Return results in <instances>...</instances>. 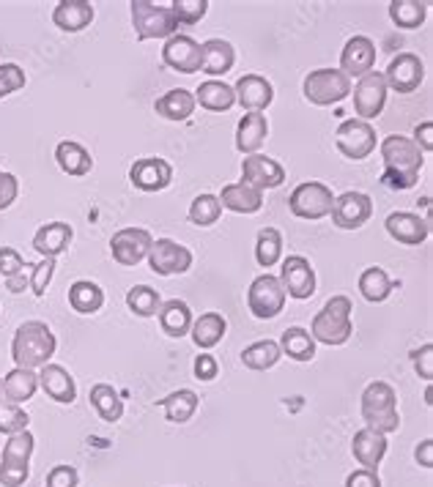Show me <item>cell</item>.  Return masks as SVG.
Listing matches in <instances>:
<instances>
[{
  "instance_id": "obj_46",
  "label": "cell",
  "mask_w": 433,
  "mask_h": 487,
  "mask_svg": "<svg viewBox=\"0 0 433 487\" xmlns=\"http://www.w3.org/2000/svg\"><path fill=\"white\" fill-rule=\"evenodd\" d=\"M28 422H31V417L25 414V408L0 400V433L4 435L23 433V430H28Z\"/></svg>"
},
{
  "instance_id": "obj_23",
  "label": "cell",
  "mask_w": 433,
  "mask_h": 487,
  "mask_svg": "<svg viewBox=\"0 0 433 487\" xmlns=\"http://www.w3.org/2000/svg\"><path fill=\"white\" fill-rule=\"evenodd\" d=\"M39 386H42V392H44L50 400L63 403V406H71L74 398H77L74 378H71L69 370L61 367V364H44L42 372H39Z\"/></svg>"
},
{
  "instance_id": "obj_4",
  "label": "cell",
  "mask_w": 433,
  "mask_h": 487,
  "mask_svg": "<svg viewBox=\"0 0 433 487\" xmlns=\"http://www.w3.org/2000/svg\"><path fill=\"white\" fill-rule=\"evenodd\" d=\"M362 419L368 430H376L381 435L398 433L400 414H398V395L387 380H373L362 392Z\"/></svg>"
},
{
  "instance_id": "obj_27",
  "label": "cell",
  "mask_w": 433,
  "mask_h": 487,
  "mask_svg": "<svg viewBox=\"0 0 433 487\" xmlns=\"http://www.w3.org/2000/svg\"><path fill=\"white\" fill-rule=\"evenodd\" d=\"M222 209L233 211V214H255L264 206V192H258L247 183H228L220 194Z\"/></svg>"
},
{
  "instance_id": "obj_9",
  "label": "cell",
  "mask_w": 433,
  "mask_h": 487,
  "mask_svg": "<svg viewBox=\"0 0 433 487\" xmlns=\"http://www.w3.org/2000/svg\"><path fill=\"white\" fill-rule=\"evenodd\" d=\"M247 304L255 318H261V321L278 318L286 307V290H283L280 279L272 274L255 276L247 290Z\"/></svg>"
},
{
  "instance_id": "obj_28",
  "label": "cell",
  "mask_w": 433,
  "mask_h": 487,
  "mask_svg": "<svg viewBox=\"0 0 433 487\" xmlns=\"http://www.w3.org/2000/svg\"><path fill=\"white\" fill-rule=\"evenodd\" d=\"M269 135V121L264 113H247L241 121H239V129H236V148L247 156H252L258 148L264 145Z\"/></svg>"
},
{
  "instance_id": "obj_56",
  "label": "cell",
  "mask_w": 433,
  "mask_h": 487,
  "mask_svg": "<svg viewBox=\"0 0 433 487\" xmlns=\"http://www.w3.org/2000/svg\"><path fill=\"white\" fill-rule=\"evenodd\" d=\"M414 143L419 145L422 154H430V151H433V121H422V124L414 129Z\"/></svg>"
},
{
  "instance_id": "obj_25",
  "label": "cell",
  "mask_w": 433,
  "mask_h": 487,
  "mask_svg": "<svg viewBox=\"0 0 433 487\" xmlns=\"http://www.w3.org/2000/svg\"><path fill=\"white\" fill-rule=\"evenodd\" d=\"M352 454L354 460L368 468V471H376L387 454V435L376 433V430H368L362 427L360 433H354V441H352Z\"/></svg>"
},
{
  "instance_id": "obj_12",
  "label": "cell",
  "mask_w": 433,
  "mask_h": 487,
  "mask_svg": "<svg viewBox=\"0 0 433 487\" xmlns=\"http://www.w3.org/2000/svg\"><path fill=\"white\" fill-rule=\"evenodd\" d=\"M148 266L159 276L184 274L193 266V252L173 239H156L148 249Z\"/></svg>"
},
{
  "instance_id": "obj_41",
  "label": "cell",
  "mask_w": 433,
  "mask_h": 487,
  "mask_svg": "<svg viewBox=\"0 0 433 487\" xmlns=\"http://www.w3.org/2000/svg\"><path fill=\"white\" fill-rule=\"evenodd\" d=\"M428 6L419 4V0H392L390 4V20L403 28V31H414L425 23Z\"/></svg>"
},
{
  "instance_id": "obj_24",
  "label": "cell",
  "mask_w": 433,
  "mask_h": 487,
  "mask_svg": "<svg viewBox=\"0 0 433 487\" xmlns=\"http://www.w3.org/2000/svg\"><path fill=\"white\" fill-rule=\"evenodd\" d=\"M94 20V6L89 0H61L52 9V23L63 33H80L82 28H89Z\"/></svg>"
},
{
  "instance_id": "obj_31",
  "label": "cell",
  "mask_w": 433,
  "mask_h": 487,
  "mask_svg": "<svg viewBox=\"0 0 433 487\" xmlns=\"http://www.w3.org/2000/svg\"><path fill=\"white\" fill-rule=\"evenodd\" d=\"M154 110L167 121H187L195 113V96L184 88H173L154 102Z\"/></svg>"
},
{
  "instance_id": "obj_32",
  "label": "cell",
  "mask_w": 433,
  "mask_h": 487,
  "mask_svg": "<svg viewBox=\"0 0 433 487\" xmlns=\"http://www.w3.org/2000/svg\"><path fill=\"white\" fill-rule=\"evenodd\" d=\"M159 326L167 337H184L193 329V310L182 299H170L159 307Z\"/></svg>"
},
{
  "instance_id": "obj_13",
  "label": "cell",
  "mask_w": 433,
  "mask_h": 487,
  "mask_svg": "<svg viewBox=\"0 0 433 487\" xmlns=\"http://www.w3.org/2000/svg\"><path fill=\"white\" fill-rule=\"evenodd\" d=\"M387 105V82H384V74L381 71H371L365 74L357 88H354V110L360 116V121H373L381 116Z\"/></svg>"
},
{
  "instance_id": "obj_33",
  "label": "cell",
  "mask_w": 433,
  "mask_h": 487,
  "mask_svg": "<svg viewBox=\"0 0 433 487\" xmlns=\"http://www.w3.org/2000/svg\"><path fill=\"white\" fill-rule=\"evenodd\" d=\"M69 304L80 315H94L105 304V290L97 282H91V279H77L69 287Z\"/></svg>"
},
{
  "instance_id": "obj_20",
  "label": "cell",
  "mask_w": 433,
  "mask_h": 487,
  "mask_svg": "<svg viewBox=\"0 0 433 487\" xmlns=\"http://www.w3.org/2000/svg\"><path fill=\"white\" fill-rule=\"evenodd\" d=\"M233 93H236V102H239L247 113H264V110L272 105V99H275L272 82H269L267 77H261V74H244V77L236 82Z\"/></svg>"
},
{
  "instance_id": "obj_39",
  "label": "cell",
  "mask_w": 433,
  "mask_h": 487,
  "mask_svg": "<svg viewBox=\"0 0 433 487\" xmlns=\"http://www.w3.org/2000/svg\"><path fill=\"white\" fill-rule=\"evenodd\" d=\"M91 406L97 408V414L105 419V422H118L124 417V400L118 398V392L108 383H97L91 386V395H89Z\"/></svg>"
},
{
  "instance_id": "obj_19",
  "label": "cell",
  "mask_w": 433,
  "mask_h": 487,
  "mask_svg": "<svg viewBox=\"0 0 433 487\" xmlns=\"http://www.w3.org/2000/svg\"><path fill=\"white\" fill-rule=\"evenodd\" d=\"M376 66V44L368 39V36H354L345 42L343 52H340V71L345 77H365L371 74Z\"/></svg>"
},
{
  "instance_id": "obj_50",
  "label": "cell",
  "mask_w": 433,
  "mask_h": 487,
  "mask_svg": "<svg viewBox=\"0 0 433 487\" xmlns=\"http://www.w3.org/2000/svg\"><path fill=\"white\" fill-rule=\"evenodd\" d=\"M52 274H55V260L52 258H42V263L33 266V271H31V290H33L36 296L47 294V285H50Z\"/></svg>"
},
{
  "instance_id": "obj_34",
  "label": "cell",
  "mask_w": 433,
  "mask_h": 487,
  "mask_svg": "<svg viewBox=\"0 0 433 487\" xmlns=\"http://www.w3.org/2000/svg\"><path fill=\"white\" fill-rule=\"evenodd\" d=\"M195 105H201L212 113H225L236 105V93L231 85H225L220 80H206L195 90Z\"/></svg>"
},
{
  "instance_id": "obj_42",
  "label": "cell",
  "mask_w": 433,
  "mask_h": 487,
  "mask_svg": "<svg viewBox=\"0 0 433 487\" xmlns=\"http://www.w3.org/2000/svg\"><path fill=\"white\" fill-rule=\"evenodd\" d=\"M283 258V236L275 228H264L255 239V260L264 268H272Z\"/></svg>"
},
{
  "instance_id": "obj_16",
  "label": "cell",
  "mask_w": 433,
  "mask_h": 487,
  "mask_svg": "<svg viewBox=\"0 0 433 487\" xmlns=\"http://www.w3.org/2000/svg\"><path fill=\"white\" fill-rule=\"evenodd\" d=\"M162 61L165 66H170L173 71H182V74H195L201 71L203 63V52L201 44L193 36H170L162 47Z\"/></svg>"
},
{
  "instance_id": "obj_54",
  "label": "cell",
  "mask_w": 433,
  "mask_h": 487,
  "mask_svg": "<svg viewBox=\"0 0 433 487\" xmlns=\"http://www.w3.org/2000/svg\"><path fill=\"white\" fill-rule=\"evenodd\" d=\"M217 372H220V364H217V359L212 353H201L195 359V378L198 380H214Z\"/></svg>"
},
{
  "instance_id": "obj_55",
  "label": "cell",
  "mask_w": 433,
  "mask_h": 487,
  "mask_svg": "<svg viewBox=\"0 0 433 487\" xmlns=\"http://www.w3.org/2000/svg\"><path fill=\"white\" fill-rule=\"evenodd\" d=\"M345 487H381L379 471L357 468L354 473H349V479H345Z\"/></svg>"
},
{
  "instance_id": "obj_48",
  "label": "cell",
  "mask_w": 433,
  "mask_h": 487,
  "mask_svg": "<svg viewBox=\"0 0 433 487\" xmlns=\"http://www.w3.org/2000/svg\"><path fill=\"white\" fill-rule=\"evenodd\" d=\"M25 82H28V77L17 63H4L0 66V99L20 90V88H25Z\"/></svg>"
},
{
  "instance_id": "obj_45",
  "label": "cell",
  "mask_w": 433,
  "mask_h": 487,
  "mask_svg": "<svg viewBox=\"0 0 433 487\" xmlns=\"http://www.w3.org/2000/svg\"><path fill=\"white\" fill-rule=\"evenodd\" d=\"M222 217V203L217 194H198L190 206V222L198 228H209Z\"/></svg>"
},
{
  "instance_id": "obj_43",
  "label": "cell",
  "mask_w": 433,
  "mask_h": 487,
  "mask_svg": "<svg viewBox=\"0 0 433 487\" xmlns=\"http://www.w3.org/2000/svg\"><path fill=\"white\" fill-rule=\"evenodd\" d=\"M360 290H362V296H365L368 302L379 304V302H384V299L392 294V282H390V276H387L384 268L373 266V268H365V271H362V276H360Z\"/></svg>"
},
{
  "instance_id": "obj_22",
  "label": "cell",
  "mask_w": 433,
  "mask_h": 487,
  "mask_svg": "<svg viewBox=\"0 0 433 487\" xmlns=\"http://www.w3.org/2000/svg\"><path fill=\"white\" fill-rule=\"evenodd\" d=\"M387 233L398 241V244H406V247H419L428 233H430V225L428 220L417 217V214H409V211H395L387 217L384 222Z\"/></svg>"
},
{
  "instance_id": "obj_15",
  "label": "cell",
  "mask_w": 433,
  "mask_h": 487,
  "mask_svg": "<svg viewBox=\"0 0 433 487\" xmlns=\"http://www.w3.org/2000/svg\"><path fill=\"white\" fill-rule=\"evenodd\" d=\"M286 181V167L269 156H261V154H252V156H244L241 162V183L264 192V189H278L280 183Z\"/></svg>"
},
{
  "instance_id": "obj_3",
  "label": "cell",
  "mask_w": 433,
  "mask_h": 487,
  "mask_svg": "<svg viewBox=\"0 0 433 487\" xmlns=\"http://www.w3.org/2000/svg\"><path fill=\"white\" fill-rule=\"evenodd\" d=\"M352 313H354V304L349 296H332L321 307V313H315V318L310 323V337L324 345L349 342V337L354 334Z\"/></svg>"
},
{
  "instance_id": "obj_30",
  "label": "cell",
  "mask_w": 433,
  "mask_h": 487,
  "mask_svg": "<svg viewBox=\"0 0 433 487\" xmlns=\"http://www.w3.org/2000/svg\"><path fill=\"white\" fill-rule=\"evenodd\" d=\"M71 225H66V222H50V225H42L39 230H36V236H33V249L42 255V258H58L66 247H69V241H71Z\"/></svg>"
},
{
  "instance_id": "obj_57",
  "label": "cell",
  "mask_w": 433,
  "mask_h": 487,
  "mask_svg": "<svg viewBox=\"0 0 433 487\" xmlns=\"http://www.w3.org/2000/svg\"><path fill=\"white\" fill-rule=\"evenodd\" d=\"M414 457H417V463H419L422 468H433V441H430V438H425V441L417 446Z\"/></svg>"
},
{
  "instance_id": "obj_7",
  "label": "cell",
  "mask_w": 433,
  "mask_h": 487,
  "mask_svg": "<svg viewBox=\"0 0 433 487\" xmlns=\"http://www.w3.org/2000/svg\"><path fill=\"white\" fill-rule=\"evenodd\" d=\"M129 6H132V25L140 42L176 36L179 23L173 17L170 6H156V4H148V0H132Z\"/></svg>"
},
{
  "instance_id": "obj_38",
  "label": "cell",
  "mask_w": 433,
  "mask_h": 487,
  "mask_svg": "<svg viewBox=\"0 0 433 487\" xmlns=\"http://www.w3.org/2000/svg\"><path fill=\"white\" fill-rule=\"evenodd\" d=\"M280 351H283L286 356H291L294 361H313V359H315V340L310 337L307 329L291 326V329L283 332Z\"/></svg>"
},
{
  "instance_id": "obj_10",
  "label": "cell",
  "mask_w": 433,
  "mask_h": 487,
  "mask_svg": "<svg viewBox=\"0 0 433 487\" xmlns=\"http://www.w3.org/2000/svg\"><path fill=\"white\" fill-rule=\"evenodd\" d=\"M334 145L337 151L352 159V162H360V159H368L373 151H376V129L368 124V121H360V118H349L343 121L334 132Z\"/></svg>"
},
{
  "instance_id": "obj_44",
  "label": "cell",
  "mask_w": 433,
  "mask_h": 487,
  "mask_svg": "<svg viewBox=\"0 0 433 487\" xmlns=\"http://www.w3.org/2000/svg\"><path fill=\"white\" fill-rule=\"evenodd\" d=\"M127 307L137 315V318H151L159 313L162 302H159V294L148 285H135L129 294H127Z\"/></svg>"
},
{
  "instance_id": "obj_58",
  "label": "cell",
  "mask_w": 433,
  "mask_h": 487,
  "mask_svg": "<svg viewBox=\"0 0 433 487\" xmlns=\"http://www.w3.org/2000/svg\"><path fill=\"white\" fill-rule=\"evenodd\" d=\"M31 271H33V266H31L25 274H17V276L6 279V287L12 290V294H23L25 287H31Z\"/></svg>"
},
{
  "instance_id": "obj_36",
  "label": "cell",
  "mask_w": 433,
  "mask_h": 487,
  "mask_svg": "<svg viewBox=\"0 0 433 487\" xmlns=\"http://www.w3.org/2000/svg\"><path fill=\"white\" fill-rule=\"evenodd\" d=\"M55 162H58V167H61L66 175H85V173H91V167H94L91 154L85 151L80 143H74V140L58 143V148H55Z\"/></svg>"
},
{
  "instance_id": "obj_8",
  "label": "cell",
  "mask_w": 433,
  "mask_h": 487,
  "mask_svg": "<svg viewBox=\"0 0 433 487\" xmlns=\"http://www.w3.org/2000/svg\"><path fill=\"white\" fill-rule=\"evenodd\" d=\"M332 203H334V194L326 183L321 181H305L299 183L294 192H291V198H288V209L294 217L299 220H324L329 217L332 211Z\"/></svg>"
},
{
  "instance_id": "obj_29",
  "label": "cell",
  "mask_w": 433,
  "mask_h": 487,
  "mask_svg": "<svg viewBox=\"0 0 433 487\" xmlns=\"http://www.w3.org/2000/svg\"><path fill=\"white\" fill-rule=\"evenodd\" d=\"M201 52H203V63H201V71L203 74H212V77H222L233 69L236 63V50L231 42H222V39H209L201 44Z\"/></svg>"
},
{
  "instance_id": "obj_47",
  "label": "cell",
  "mask_w": 433,
  "mask_h": 487,
  "mask_svg": "<svg viewBox=\"0 0 433 487\" xmlns=\"http://www.w3.org/2000/svg\"><path fill=\"white\" fill-rule=\"evenodd\" d=\"M170 9H173V17H176L179 25H195L206 17L209 0H173Z\"/></svg>"
},
{
  "instance_id": "obj_2",
  "label": "cell",
  "mask_w": 433,
  "mask_h": 487,
  "mask_svg": "<svg viewBox=\"0 0 433 487\" xmlns=\"http://www.w3.org/2000/svg\"><path fill=\"white\" fill-rule=\"evenodd\" d=\"M58 342H55V334L47 323L42 321H25L17 332H14V340H12V359L17 367L23 370H36V367H44L50 364L52 353H55Z\"/></svg>"
},
{
  "instance_id": "obj_40",
  "label": "cell",
  "mask_w": 433,
  "mask_h": 487,
  "mask_svg": "<svg viewBox=\"0 0 433 487\" xmlns=\"http://www.w3.org/2000/svg\"><path fill=\"white\" fill-rule=\"evenodd\" d=\"M280 356H283V351L275 340H258L241 351V361L249 370H272L280 361Z\"/></svg>"
},
{
  "instance_id": "obj_21",
  "label": "cell",
  "mask_w": 433,
  "mask_h": 487,
  "mask_svg": "<svg viewBox=\"0 0 433 487\" xmlns=\"http://www.w3.org/2000/svg\"><path fill=\"white\" fill-rule=\"evenodd\" d=\"M129 181L140 192H162L173 181V167L170 162L151 156V159H137L129 170Z\"/></svg>"
},
{
  "instance_id": "obj_51",
  "label": "cell",
  "mask_w": 433,
  "mask_h": 487,
  "mask_svg": "<svg viewBox=\"0 0 433 487\" xmlns=\"http://www.w3.org/2000/svg\"><path fill=\"white\" fill-rule=\"evenodd\" d=\"M17 194H20V181L12 173L0 170V211H6L17 201Z\"/></svg>"
},
{
  "instance_id": "obj_35",
  "label": "cell",
  "mask_w": 433,
  "mask_h": 487,
  "mask_svg": "<svg viewBox=\"0 0 433 487\" xmlns=\"http://www.w3.org/2000/svg\"><path fill=\"white\" fill-rule=\"evenodd\" d=\"M159 406H162L167 422H173V425H184V422H190V419L195 417L201 400H198V395L193 392V389H179V392H173V395L162 398Z\"/></svg>"
},
{
  "instance_id": "obj_37",
  "label": "cell",
  "mask_w": 433,
  "mask_h": 487,
  "mask_svg": "<svg viewBox=\"0 0 433 487\" xmlns=\"http://www.w3.org/2000/svg\"><path fill=\"white\" fill-rule=\"evenodd\" d=\"M225 329H228V323L220 313H203L198 321H193V340L198 348L209 351L225 337Z\"/></svg>"
},
{
  "instance_id": "obj_53",
  "label": "cell",
  "mask_w": 433,
  "mask_h": 487,
  "mask_svg": "<svg viewBox=\"0 0 433 487\" xmlns=\"http://www.w3.org/2000/svg\"><path fill=\"white\" fill-rule=\"evenodd\" d=\"M414 370H417V375L422 378V380H430L433 378V345L430 342H425L419 351H414Z\"/></svg>"
},
{
  "instance_id": "obj_52",
  "label": "cell",
  "mask_w": 433,
  "mask_h": 487,
  "mask_svg": "<svg viewBox=\"0 0 433 487\" xmlns=\"http://www.w3.org/2000/svg\"><path fill=\"white\" fill-rule=\"evenodd\" d=\"M77 482H80V473L74 465H55L47 473V487H77Z\"/></svg>"
},
{
  "instance_id": "obj_26",
  "label": "cell",
  "mask_w": 433,
  "mask_h": 487,
  "mask_svg": "<svg viewBox=\"0 0 433 487\" xmlns=\"http://www.w3.org/2000/svg\"><path fill=\"white\" fill-rule=\"evenodd\" d=\"M39 389V375L33 370H23V367H14L4 380H0V395L6 398V403H14V406H23L28 403Z\"/></svg>"
},
{
  "instance_id": "obj_6",
  "label": "cell",
  "mask_w": 433,
  "mask_h": 487,
  "mask_svg": "<svg viewBox=\"0 0 433 487\" xmlns=\"http://www.w3.org/2000/svg\"><path fill=\"white\" fill-rule=\"evenodd\" d=\"M305 99L315 108H329L343 102L352 93V80L340 69H315L305 77Z\"/></svg>"
},
{
  "instance_id": "obj_17",
  "label": "cell",
  "mask_w": 433,
  "mask_h": 487,
  "mask_svg": "<svg viewBox=\"0 0 433 487\" xmlns=\"http://www.w3.org/2000/svg\"><path fill=\"white\" fill-rule=\"evenodd\" d=\"M154 239L148 230L143 228H124L118 230L113 239H110V249H113V260L118 266H137L143 258H148V249H151Z\"/></svg>"
},
{
  "instance_id": "obj_1",
  "label": "cell",
  "mask_w": 433,
  "mask_h": 487,
  "mask_svg": "<svg viewBox=\"0 0 433 487\" xmlns=\"http://www.w3.org/2000/svg\"><path fill=\"white\" fill-rule=\"evenodd\" d=\"M381 159L387 164L384 173V186L390 189H411L419 178L425 154L419 151V145L411 137L403 135H390L381 140Z\"/></svg>"
},
{
  "instance_id": "obj_5",
  "label": "cell",
  "mask_w": 433,
  "mask_h": 487,
  "mask_svg": "<svg viewBox=\"0 0 433 487\" xmlns=\"http://www.w3.org/2000/svg\"><path fill=\"white\" fill-rule=\"evenodd\" d=\"M36 438L31 430L9 435L0 457V484L4 487H23L31 476V454H33Z\"/></svg>"
},
{
  "instance_id": "obj_49",
  "label": "cell",
  "mask_w": 433,
  "mask_h": 487,
  "mask_svg": "<svg viewBox=\"0 0 433 487\" xmlns=\"http://www.w3.org/2000/svg\"><path fill=\"white\" fill-rule=\"evenodd\" d=\"M31 268V263L23 260V255L12 247H0V276L12 279L17 274H25Z\"/></svg>"
},
{
  "instance_id": "obj_14",
  "label": "cell",
  "mask_w": 433,
  "mask_h": 487,
  "mask_svg": "<svg viewBox=\"0 0 433 487\" xmlns=\"http://www.w3.org/2000/svg\"><path fill=\"white\" fill-rule=\"evenodd\" d=\"M278 279L286 290V296H291V299L305 302L315 294V271H313L310 260L302 255H288L283 260V271Z\"/></svg>"
},
{
  "instance_id": "obj_11",
  "label": "cell",
  "mask_w": 433,
  "mask_h": 487,
  "mask_svg": "<svg viewBox=\"0 0 433 487\" xmlns=\"http://www.w3.org/2000/svg\"><path fill=\"white\" fill-rule=\"evenodd\" d=\"M332 225L340 230H357L373 217V201L365 192H343L332 203Z\"/></svg>"
},
{
  "instance_id": "obj_18",
  "label": "cell",
  "mask_w": 433,
  "mask_h": 487,
  "mask_svg": "<svg viewBox=\"0 0 433 487\" xmlns=\"http://www.w3.org/2000/svg\"><path fill=\"white\" fill-rule=\"evenodd\" d=\"M422 77H425V66L414 52H400L398 58L390 61V66L384 71L387 88H392L398 93H414L422 85Z\"/></svg>"
}]
</instances>
